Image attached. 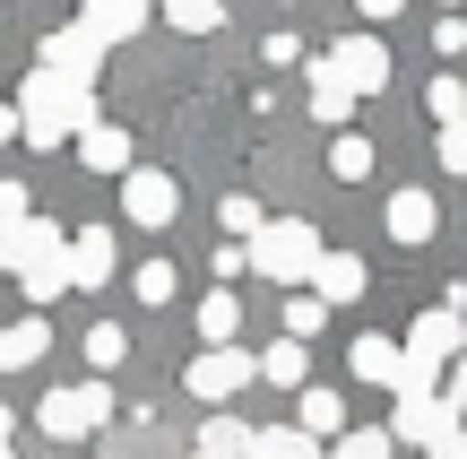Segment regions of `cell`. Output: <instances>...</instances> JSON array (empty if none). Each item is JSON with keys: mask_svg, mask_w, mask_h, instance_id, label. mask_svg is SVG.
Listing matches in <instances>:
<instances>
[{"mask_svg": "<svg viewBox=\"0 0 467 459\" xmlns=\"http://www.w3.org/2000/svg\"><path fill=\"white\" fill-rule=\"evenodd\" d=\"M320 61L337 69L347 96H389V44H381V35H347V44H329Z\"/></svg>", "mask_w": 467, "mask_h": 459, "instance_id": "52a82bcc", "label": "cell"}, {"mask_svg": "<svg viewBox=\"0 0 467 459\" xmlns=\"http://www.w3.org/2000/svg\"><path fill=\"white\" fill-rule=\"evenodd\" d=\"M389 443H416L424 459H433L441 443H451V433H459V416H451V399H433V391H416V399H389Z\"/></svg>", "mask_w": 467, "mask_h": 459, "instance_id": "8992f818", "label": "cell"}, {"mask_svg": "<svg viewBox=\"0 0 467 459\" xmlns=\"http://www.w3.org/2000/svg\"><path fill=\"white\" fill-rule=\"evenodd\" d=\"M148 17H156V0H87V17H78V26L96 35L104 52H113V44H130V35L148 26Z\"/></svg>", "mask_w": 467, "mask_h": 459, "instance_id": "4fadbf2b", "label": "cell"}, {"mask_svg": "<svg viewBox=\"0 0 467 459\" xmlns=\"http://www.w3.org/2000/svg\"><path fill=\"white\" fill-rule=\"evenodd\" d=\"M35 69H52V78H96V69H104V44H96V35H87V26H52L44 35V44H35Z\"/></svg>", "mask_w": 467, "mask_h": 459, "instance_id": "8fae6325", "label": "cell"}, {"mask_svg": "<svg viewBox=\"0 0 467 459\" xmlns=\"http://www.w3.org/2000/svg\"><path fill=\"white\" fill-rule=\"evenodd\" d=\"M355 9H364V17H372V26H381V17H399V9H407V0H355Z\"/></svg>", "mask_w": 467, "mask_h": 459, "instance_id": "d590c367", "label": "cell"}, {"mask_svg": "<svg viewBox=\"0 0 467 459\" xmlns=\"http://www.w3.org/2000/svg\"><path fill=\"white\" fill-rule=\"evenodd\" d=\"M312 287H320V304H364V295H372V277H364V260H355V252H320Z\"/></svg>", "mask_w": 467, "mask_h": 459, "instance_id": "2e32d148", "label": "cell"}, {"mask_svg": "<svg viewBox=\"0 0 467 459\" xmlns=\"http://www.w3.org/2000/svg\"><path fill=\"white\" fill-rule=\"evenodd\" d=\"M217 217H225V235H234V243H251V235L268 225V217H260V200H243V191H234V200L217 208Z\"/></svg>", "mask_w": 467, "mask_h": 459, "instance_id": "1f68e13d", "label": "cell"}, {"mask_svg": "<svg viewBox=\"0 0 467 459\" xmlns=\"http://www.w3.org/2000/svg\"><path fill=\"white\" fill-rule=\"evenodd\" d=\"M17 235H26V191H17V183H0V269H9Z\"/></svg>", "mask_w": 467, "mask_h": 459, "instance_id": "83f0119b", "label": "cell"}, {"mask_svg": "<svg viewBox=\"0 0 467 459\" xmlns=\"http://www.w3.org/2000/svg\"><path fill=\"white\" fill-rule=\"evenodd\" d=\"M243 260H251V269L268 277V287H303V277L320 269V235H312L303 217H268L260 235L243 243Z\"/></svg>", "mask_w": 467, "mask_h": 459, "instance_id": "7a4b0ae2", "label": "cell"}, {"mask_svg": "<svg viewBox=\"0 0 467 459\" xmlns=\"http://www.w3.org/2000/svg\"><path fill=\"white\" fill-rule=\"evenodd\" d=\"M320 321H329V304H320V295H295V304H285V339H295V347L312 339Z\"/></svg>", "mask_w": 467, "mask_h": 459, "instance_id": "4dcf8cb0", "label": "cell"}, {"mask_svg": "<svg viewBox=\"0 0 467 459\" xmlns=\"http://www.w3.org/2000/svg\"><path fill=\"white\" fill-rule=\"evenodd\" d=\"M347 364H355V381H372V391H389V399H416V391H433V373H424V364L407 356L399 339H381V329H364V339L347 347Z\"/></svg>", "mask_w": 467, "mask_h": 459, "instance_id": "277c9868", "label": "cell"}, {"mask_svg": "<svg viewBox=\"0 0 467 459\" xmlns=\"http://www.w3.org/2000/svg\"><path fill=\"white\" fill-rule=\"evenodd\" d=\"M9 269L26 277V295H35V312H44L52 295H69V235H61V225H35V217H26V235H17V252H9Z\"/></svg>", "mask_w": 467, "mask_h": 459, "instance_id": "3957f363", "label": "cell"}, {"mask_svg": "<svg viewBox=\"0 0 467 459\" xmlns=\"http://www.w3.org/2000/svg\"><path fill=\"white\" fill-rule=\"evenodd\" d=\"M329 459H389V433H381V425H347V433L329 443Z\"/></svg>", "mask_w": 467, "mask_h": 459, "instance_id": "f1b7e54d", "label": "cell"}, {"mask_svg": "<svg viewBox=\"0 0 467 459\" xmlns=\"http://www.w3.org/2000/svg\"><path fill=\"white\" fill-rule=\"evenodd\" d=\"M433 165L441 173H467V121H451V130L433 139Z\"/></svg>", "mask_w": 467, "mask_h": 459, "instance_id": "d6a6232c", "label": "cell"}, {"mask_svg": "<svg viewBox=\"0 0 467 459\" xmlns=\"http://www.w3.org/2000/svg\"><path fill=\"white\" fill-rule=\"evenodd\" d=\"M399 347L424 364V373H441V364H459V356H467V312H451V304H441V312H424V321L407 329Z\"/></svg>", "mask_w": 467, "mask_h": 459, "instance_id": "30bf717a", "label": "cell"}, {"mask_svg": "<svg viewBox=\"0 0 467 459\" xmlns=\"http://www.w3.org/2000/svg\"><path fill=\"white\" fill-rule=\"evenodd\" d=\"M451 416L467 425V356H459V373H451Z\"/></svg>", "mask_w": 467, "mask_h": 459, "instance_id": "e575fe53", "label": "cell"}, {"mask_svg": "<svg viewBox=\"0 0 467 459\" xmlns=\"http://www.w3.org/2000/svg\"><path fill=\"white\" fill-rule=\"evenodd\" d=\"M251 373H260V356H251V347H208V356H191V364H182V391L217 408V399H234Z\"/></svg>", "mask_w": 467, "mask_h": 459, "instance_id": "ba28073f", "label": "cell"}, {"mask_svg": "<svg viewBox=\"0 0 467 459\" xmlns=\"http://www.w3.org/2000/svg\"><path fill=\"white\" fill-rule=\"evenodd\" d=\"M9 433H17V416H9V408H0V443H9Z\"/></svg>", "mask_w": 467, "mask_h": 459, "instance_id": "f35d334b", "label": "cell"}, {"mask_svg": "<svg viewBox=\"0 0 467 459\" xmlns=\"http://www.w3.org/2000/svg\"><path fill=\"white\" fill-rule=\"evenodd\" d=\"M173 208H182V183H173V173H156V165H130L121 173V217L130 225H173Z\"/></svg>", "mask_w": 467, "mask_h": 459, "instance_id": "9c48e42d", "label": "cell"}, {"mask_svg": "<svg viewBox=\"0 0 467 459\" xmlns=\"http://www.w3.org/2000/svg\"><path fill=\"white\" fill-rule=\"evenodd\" d=\"M104 416H113V391H104V381H87V391H44L35 425H44V443H87Z\"/></svg>", "mask_w": 467, "mask_h": 459, "instance_id": "5b68a950", "label": "cell"}, {"mask_svg": "<svg viewBox=\"0 0 467 459\" xmlns=\"http://www.w3.org/2000/svg\"><path fill=\"white\" fill-rule=\"evenodd\" d=\"M303 399V408H295V433H312V443H337V433H347V399H337V391H320V381H312V391H295Z\"/></svg>", "mask_w": 467, "mask_h": 459, "instance_id": "ac0fdd59", "label": "cell"}, {"mask_svg": "<svg viewBox=\"0 0 467 459\" xmlns=\"http://www.w3.org/2000/svg\"><path fill=\"white\" fill-rule=\"evenodd\" d=\"M87 121H96V87L52 78V69H35V78L17 87V139H35V148H61V139H78Z\"/></svg>", "mask_w": 467, "mask_h": 459, "instance_id": "6da1fadb", "label": "cell"}, {"mask_svg": "<svg viewBox=\"0 0 467 459\" xmlns=\"http://www.w3.org/2000/svg\"><path fill=\"white\" fill-rule=\"evenodd\" d=\"M78 156H87V173H130L139 165V139L121 130V121H87V130H78Z\"/></svg>", "mask_w": 467, "mask_h": 459, "instance_id": "5bb4252c", "label": "cell"}, {"mask_svg": "<svg viewBox=\"0 0 467 459\" xmlns=\"http://www.w3.org/2000/svg\"><path fill=\"white\" fill-rule=\"evenodd\" d=\"M200 459H251V425H234V416L200 425Z\"/></svg>", "mask_w": 467, "mask_h": 459, "instance_id": "d4e9b609", "label": "cell"}, {"mask_svg": "<svg viewBox=\"0 0 467 459\" xmlns=\"http://www.w3.org/2000/svg\"><path fill=\"white\" fill-rule=\"evenodd\" d=\"M173 287H182V277H173V260H148V269L130 277V295H139V304H173Z\"/></svg>", "mask_w": 467, "mask_h": 459, "instance_id": "f546056e", "label": "cell"}, {"mask_svg": "<svg viewBox=\"0 0 467 459\" xmlns=\"http://www.w3.org/2000/svg\"><path fill=\"white\" fill-rule=\"evenodd\" d=\"M260 381H277V391H312V347L277 339V347L260 356Z\"/></svg>", "mask_w": 467, "mask_h": 459, "instance_id": "d6986e66", "label": "cell"}, {"mask_svg": "<svg viewBox=\"0 0 467 459\" xmlns=\"http://www.w3.org/2000/svg\"><path fill=\"white\" fill-rule=\"evenodd\" d=\"M329 173H337V183H364V173H372V139L364 130H337L329 139Z\"/></svg>", "mask_w": 467, "mask_h": 459, "instance_id": "603a6c76", "label": "cell"}, {"mask_svg": "<svg viewBox=\"0 0 467 459\" xmlns=\"http://www.w3.org/2000/svg\"><path fill=\"white\" fill-rule=\"evenodd\" d=\"M251 459H320V443L295 433V425H260V433H251Z\"/></svg>", "mask_w": 467, "mask_h": 459, "instance_id": "7402d4cb", "label": "cell"}, {"mask_svg": "<svg viewBox=\"0 0 467 459\" xmlns=\"http://www.w3.org/2000/svg\"><path fill=\"white\" fill-rule=\"evenodd\" d=\"M121 356H130V329H121V321H96V329H87V364H96V373H113Z\"/></svg>", "mask_w": 467, "mask_h": 459, "instance_id": "484cf974", "label": "cell"}, {"mask_svg": "<svg viewBox=\"0 0 467 459\" xmlns=\"http://www.w3.org/2000/svg\"><path fill=\"white\" fill-rule=\"evenodd\" d=\"M381 225H389V243H433V225H441V208H433V191H389V208H381Z\"/></svg>", "mask_w": 467, "mask_h": 459, "instance_id": "9a60e30c", "label": "cell"}, {"mask_svg": "<svg viewBox=\"0 0 467 459\" xmlns=\"http://www.w3.org/2000/svg\"><path fill=\"white\" fill-rule=\"evenodd\" d=\"M234 329H243V295L217 287V295L200 304V339H208V347H234Z\"/></svg>", "mask_w": 467, "mask_h": 459, "instance_id": "44dd1931", "label": "cell"}, {"mask_svg": "<svg viewBox=\"0 0 467 459\" xmlns=\"http://www.w3.org/2000/svg\"><path fill=\"white\" fill-rule=\"evenodd\" d=\"M9 139H17V104H0V148H9Z\"/></svg>", "mask_w": 467, "mask_h": 459, "instance_id": "74e56055", "label": "cell"}, {"mask_svg": "<svg viewBox=\"0 0 467 459\" xmlns=\"http://www.w3.org/2000/svg\"><path fill=\"white\" fill-rule=\"evenodd\" d=\"M156 9H165L182 35H217L225 26V0H156Z\"/></svg>", "mask_w": 467, "mask_h": 459, "instance_id": "cb8c5ba5", "label": "cell"}, {"mask_svg": "<svg viewBox=\"0 0 467 459\" xmlns=\"http://www.w3.org/2000/svg\"><path fill=\"white\" fill-rule=\"evenodd\" d=\"M52 356V321L35 312V321H9L0 329V373H35V364Z\"/></svg>", "mask_w": 467, "mask_h": 459, "instance_id": "e0dca14e", "label": "cell"}, {"mask_svg": "<svg viewBox=\"0 0 467 459\" xmlns=\"http://www.w3.org/2000/svg\"><path fill=\"white\" fill-rule=\"evenodd\" d=\"M433 459H467V425H459V433H451V443H441Z\"/></svg>", "mask_w": 467, "mask_h": 459, "instance_id": "8d00e7d4", "label": "cell"}, {"mask_svg": "<svg viewBox=\"0 0 467 459\" xmlns=\"http://www.w3.org/2000/svg\"><path fill=\"white\" fill-rule=\"evenodd\" d=\"M424 113H433L441 130H451V121H467V78H433V87H424Z\"/></svg>", "mask_w": 467, "mask_h": 459, "instance_id": "4316f807", "label": "cell"}, {"mask_svg": "<svg viewBox=\"0 0 467 459\" xmlns=\"http://www.w3.org/2000/svg\"><path fill=\"white\" fill-rule=\"evenodd\" d=\"M113 287V225H78L69 235V295Z\"/></svg>", "mask_w": 467, "mask_h": 459, "instance_id": "7c38bea8", "label": "cell"}, {"mask_svg": "<svg viewBox=\"0 0 467 459\" xmlns=\"http://www.w3.org/2000/svg\"><path fill=\"white\" fill-rule=\"evenodd\" d=\"M433 52H441V61H459V52H467V17H441V26H433Z\"/></svg>", "mask_w": 467, "mask_h": 459, "instance_id": "836d02e7", "label": "cell"}, {"mask_svg": "<svg viewBox=\"0 0 467 459\" xmlns=\"http://www.w3.org/2000/svg\"><path fill=\"white\" fill-rule=\"evenodd\" d=\"M347 113H355V96L337 87V69H329V61H312V121H329V130H347Z\"/></svg>", "mask_w": 467, "mask_h": 459, "instance_id": "ffe728a7", "label": "cell"}]
</instances>
